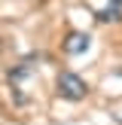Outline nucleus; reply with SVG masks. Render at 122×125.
<instances>
[{
    "mask_svg": "<svg viewBox=\"0 0 122 125\" xmlns=\"http://www.w3.org/2000/svg\"><path fill=\"white\" fill-rule=\"evenodd\" d=\"M85 83L76 76V73H58V95L67 98V101H82L85 98Z\"/></svg>",
    "mask_w": 122,
    "mask_h": 125,
    "instance_id": "obj_1",
    "label": "nucleus"
},
{
    "mask_svg": "<svg viewBox=\"0 0 122 125\" xmlns=\"http://www.w3.org/2000/svg\"><path fill=\"white\" fill-rule=\"evenodd\" d=\"M89 46H92V37L89 34H70L64 40V52L67 55H82V52H89Z\"/></svg>",
    "mask_w": 122,
    "mask_h": 125,
    "instance_id": "obj_2",
    "label": "nucleus"
},
{
    "mask_svg": "<svg viewBox=\"0 0 122 125\" xmlns=\"http://www.w3.org/2000/svg\"><path fill=\"white\" fill-rule=\"evenodd\" d=\"M95 15H98V21H119V18H122V12H119V6H107V9L95 12Z\"/></svg>",
    "mask_w": 122,
    "mask_h": 125,
    "instance_id": "obj_3",
    "label": "nucleus"
},
{
    "mask_svg": "<svg viewBox=\"0 0 122 125\" xmlns=\"http://www.w3.org/2000/svg\"><path fill=\"white\" fill-rule=\"evenodd\" d=\"M110 3H113V6H119V3H122V0H110Z\"/></svg>",
    "mask_w": 122,
    "mask_h": 125,
    "instance_id": "obj_4",
    "label": "nucleus"
}]
</instances>
